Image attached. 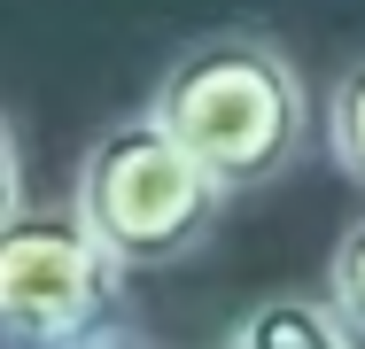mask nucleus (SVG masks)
Returning a JSON list of instances; mask_svg holds the SVG:
<instances>
[{"label": "nucleus", "mask_w": 365, "mask_h": 349, "mask_svg": "<svg viewBox=\"0 0 365 349\" xmlns=\"http://www.w3.org/2000/svg\"><path fill=\"white\" fill-rule=\"evenodd\" d=\"M148 109L187 140V155L218 179L225 194L288 179L295 155L311 147V125H319L295 55L272 31H249V24L187 39L163 63Z\"/></svg>", "instance_id": "1"}, {"label": "nucleus", "mask_w": 365, "mask_h": 349, "mask_svg": "<svg viewBox=\"0 0 365 349\" xmlns=\"http://www.w3.org/2000/svg\"><path fill=\"white\" fill-rule=\"evenodd\" d=\"M71 209L125 272H163L202 249V233L225 209V187L187 155V140L155 109H140V117H109L86 140Z\"/></svg>", "instance_id": "2"}, {"label": "nucleus", "mask_w": 365, "mask_h": 349, "mask_svg": "<svg viewBox=\"0 0 365 349\" xmlns=\"http://www.w3.org/2000/svg\"><path fill=\"white\" fill-rule=\"evenodd\" d=\"M125 318V264L63 209H16L0 225V349H86Z\"/></svg>", "instance_id": "3"}, {"label": "nucleus", "mask_w": 365, "mask_h": 349, "mask_svg": "<svg viewBox=\"0 0 365 349\" xmlns=\"http://www.w3.org/2000/svg\"><path fill=\"white\" fill-rule=\"evenodd\" d=\"M350 342L358 334L342 326L327 295H264L218 334V349H350Z\"/></svg>", "instance_id": "4"}, {"label": "nucleus", "mask_w": 365, "mask_h": 349, "mask_svg": "<svg viewBox=\"0 0 365 349\" xmlns=\"http://www.w3.org/2000/svg\"><path fill=\"white\" fill-rule=\"evenodd\" d=\"M327 155L342 179L365 187V55L334 78V101H327Z\"/></svg>", "instance_id": "5"}, {"label": "nucleus", "mask_w": 365, "mask_h": 349, "mask_svg": "<svg viewBox=\"0 0 365 349\" xmlns=\"http://www.w3.org/2000/svg\"><path fill=\"white\" fill-rule=\"evenodd\" d=\"M327 303L342 311L350 334H365V217L334 241V256H327Z\"/></svg>", "instance_id": "6"}, {"label": "nucleus", "mask_w": 365, "mask_h": 349, "mask_svg": "<svg viewBox=\"0 0 365 349\" xmlns=\"http://www.w3.org/2000/svg\"><path fill=\"white\" fill-rule=\"evenodd\" d=\"M24 209V147H16V125H8V109H0V225Z\"/></svg>", "instance_id": "7"}, {"label": "nucleus", "mask_w": 365, "mask_h": 349, "mask_svg": "<svg viewBox=\"0 0 365 349\" xmlns=\"http://www.w3.org/2000/svg\"><path fill=\"white\" fill-rule=\"evenodd\" d=\"M86 349H148V342H133V334H101V342H86Z\"/></svg>", "instance_id": "8"}]
</instances>
